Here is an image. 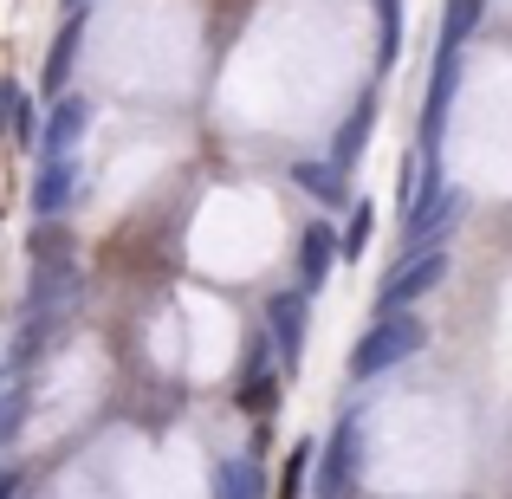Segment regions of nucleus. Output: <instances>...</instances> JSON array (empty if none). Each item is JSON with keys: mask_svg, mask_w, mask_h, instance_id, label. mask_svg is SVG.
I'll list each match as a JSON object with an SVG mask.
<instances>
[{"mask_svg": "<svg viewBox=\"0 0 512 499\" xmlns=\"http://www.w3.org/2000/svg\"><path fill=\"white\" fill-rule=\"evenodd\" d=\"M318 266H325V234L305 240V273H318Z\"/></svg>", "mask_w": 512, "mask_h": 499, "instance_id": "39448f33", "label": "nucleus"}, {"mask_svg": "<svg viewBox=\"0 0 512 499\" xmlns=\"http://www.w3.org/2000/svg\"><path fill=\"white\" fill-rule=\"evenodd\" d=\"M415 344V325H402V331H376V344H363V370H376L383 357H396V350H409Z\"/></svg>", "mask_w": 512, "mask_h": 499, "instance_id": "f257e3e1", "label": "nucleus"}, {"mask_svg": "<svg viewBox=\"0 0 512 499\" xmlns=\"http://www.w3.org/2000/svg\"><path fill=\"white\" fill-rule=\"evenodd\" d=\"M363 234H370V208H357V221H350V234H344V253H357Z\"/></svg>", "mask_w": 512, "mask_h": 499, "instance_id": "20e7f679", "label": "nucleus"}, {"mask_svg": "<svg viewBox=\"0 0 512 499\" xmlns=\"http://www.w3.org/2000/svg\"><path fill=\"white\" fill-rule=\"evenodd\" d=\"M72 39H78V33H65V39H59V52H52V72H46V85H59V78H65V59H72Z\"/></svg>", "mask_w": 512, "mask_h": 499, "instance_id": "7ed1b4c3", "label": "nucleus"}, {"mask_svg": "<svg viewBox=\"0 0 512 499\" xmlns=\"http://www.w3.org/2000/svg\"><path fill=\"white\" fill-rule=\"evenodd\" d=\"M72 7H85V0H72Z\"/></svg>", "mask_w": 512, "mask_h": 499, "instance_id": "423d86ee", "label": "nucleus"}, {"mask_svg": "<svg viewBox=\"0 0 512 499\" xmlns=\"http://www.w3.org/2000/svg\"><path fill=\"white\" fill-rule=\"evenodd\" d=\"M299 480H305V448L286 461V493H279V499H299Z\"/></svg>", "mask_w": 512, "mask_h": 499, "instance_id": "f03ea898", "label": "nucleus"}]
</instances>
